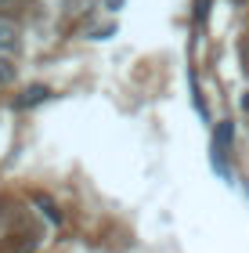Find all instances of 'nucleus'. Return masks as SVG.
I'll return each mask as SVG.
<instances>
[{"mask_svg":"<svg viewBox=\"0 0 249 253\" xmlns=\"http://www.w3.org/2000/svg\"><path fill=\"white\" fill-rule=\"evenodd\" d=\"M43 98H47V87H29L26 94L15 101V105H18V109H29V105H36V101H43Z\"/></svg>","mask_w":249,"mask_h":253,"instance_id":"f03ea898","label":"nucleus"},{"mask_svg":"<svg viewBox=\"0 0 249 253\" xmlns=\"http://www.w3.org/2000/svg\"><path fill=\"white\" fill-rule=\"evenodd\" d=\"M18 43V29L11 22H0V51H11Z\"/></svg>","mask_w":249,"mask_h":253,"instance_id":"f257e3e1","label":"nucleus"},{"mask_svg":"<svg viewBox=\"0 0 249 253\" xmlns=\"http://www.w3.org/2000/svg\"><path fill=\"white\" fill-rule=\"evenodd\" d=\"M18 0H0V11H7V7H15Z\"/></svg>","mask_w":249,"mask_h":253,"instance_id":"20e7f679","label":"nucleus"},{"mask_svg":"<svg viewBox=\"0 0 249 253\" xmlns=\"http://www.w3.org/2000/svg\"><path fill=\"white\" fill-rule=\"evenodd\" d=\"M11 80H15V65L0 58V84H11Z\"/></svg>","mask_w":249,"mask_h":253,"instance_id":"7ed1b4c3","label":"nucleus"},{"mask_svg":"<svg viewBox=\"0 0 249 253\" xmlns=\"http://www.w3.org/2000/svg\"><path fill=\"white\" fill-rule=\"evenodd\" d=\"M242 109H249V94H246V98H242Z\"/></svg>","mask_w":249,"mask_h":253,"instance_id":"39448f33","label":"nucleus"}]
</instances>
